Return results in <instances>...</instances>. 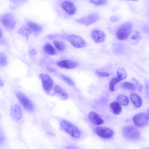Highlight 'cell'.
<instances>
[{
    "mask_svg": "<svg viewBox=\"0 0 149 149\" xmlns=\"http://www.w3.org/2000/svg\"><path fill=\"white\" fill-rule=\"evenodd\" d=\"M60 124L64 131L72 137L78 139L80 136L81 132L79 130L73 123L63 120L61 121Z\"/></svg>",
    "mask_w": 149,
    "mask_h": 149,
    "instance_id": "6da1fadb",
    "label": "cell"
},
{
    "mask_svg": "<svg viewBox=\"0 0 149 149\" xmlns=\"http://www.w3.org/2000/svg\"><path fill=\"white\" fill-rule=\"evenodd\" d=\"M132 24L130 22H126L121 24L117 31V38L120 40L127 38L132 31Z\"/></svg>",
    "mask_w": 149,
    "mask_h": 149,
    "instance_id": "7a4b0ae2",
    "label": "cell"
},
{
    "mask_svg": "<svg viewBox=\"0 0 149 149\" xmlns=\"http://www.w3.org/2000/svg\"><path fill=\"white\" fill-rule=\"evenodd\" d=\"M122 132L124 136L128 139H136L140 136L139 132L138 130L132 125L124 127L123 128Z\"/></svg>",
    "mask_w": 149,
    "mask_h": 149,
    "instance_id": "3957f363",
    "label": "cell"
},
{
    "mask_svg": "<svg viewBox=\"0 0 149 149\" xmlns=\"http://www.w3.org/2000/svg\"><path fill=\"white\" fill-rule=\"evenodd\" d=\"M117 77L113 78L109 82V89L111 91H114L116 85L125 79L127 75L126 71L122 68H119L117 71Z\"/></svg>",
    "mask_w": 149,
    "mask_h": 149,
    "instance_id": "277c9868",
    "label": "cell"
},
{
    "mask_svg": "<svg viewBox=\"0 0 149 149\" xmlns=\"http://www.w3.org/2000/svg\"><path fill=\"white\" fill-rule=\"evenodd\" d=\"M133 120L136 126L139 127H143L148 123V114L143 112L138 113L133 116Z\"/></svg>",
    "mask_w": 149,
    "mask_h": 149,
    "instance_id": "5b68a950",
    "label": "cell"
},
{
    "mask_svg": "<svg viewBox=\"0 0 149 149\" xmlns=\"http://www.w3.org/2000/svg\"><path fill=\"white\" fill-rule=\"evenodd\" d=\"M0 21L4 26L10 29H13L16 24V21L14 17L10 14L2 15L0 17Z\"/></svg>",
    "mask_w": 149,
    "mask_h": 149,
    "instance_id": "8992f818",
    "label": "cell"
},
{
    "mask_svg": "<svg viewBox=\"0 0 149 149\" xmlns=\"http://www.w3.org/2000/svg\"><path fill=\"white\" fill-rule=\"evenodd\" d=\"M16 96L24 107L27 110L31 111L34 109L33 105L30 100L24 94L20 92H17Z\"/></svg>",
    "mask_w": 149,
    "mask_h": 149,
    "instance_id": "52a82bcc",
    "label": "cell"
},
{
    "mask_svg": "<svg viewBox=\"0 0 149 149\" xmlns=\"http://www.w3.org/2000/svg\"><path fill=\"white\" fill-rule=\"evenodd\" d=\"M67 40L74 47L81 48L87 45L86 41L81 37L75 35H70L67 37Z\"/></svg>",
    "mask_w": 149,
    "mask_h": 149,
    "instance_id": "ba28073f",
    "label": "cell"
},
{
    "mask_svg": "<svg viewBox=\"0 0 149 149\" xmlns=\"http://www.w3.org/2000/svg\"><path fill=\"white\" fill-rule=\"evenodd\" d=\"M99 19L100 16L99 14L97 13H94L76 20L78 22L88 26L96 22Z\"/></svg>",
    "mask_w": 149,
    "mask_h": 149,
    "instance_id": "9c48e42d",
    "label": "cell"
},
{
    "mask_svg": "<svg viewBox=\"0 0 149 149\" xmlns=\"http://www.w3.org/2000/svg\"><path fill=\"white\" fill-rule=\"evenodd\" d=\"M95 131L98 136L106 139L111 138L114 134L113 131L111 129L104 127H97L95 128Z\"/></svg>",
    "mask_w": 149,
    "mask_h": 149,
    "instance_id": "30bf717a",
    "label": "cell"
},
{
    "mask_svg": "<svg viewBox=\"0 0 149 149\" xmlns=\"http://www.w3.org/2000/svg\"><path fill=\"white\" fill-rule=\"evenodd\" d=\"M40 77L44 90L47 92L50 91L54 86V82L52 78L48 74L44 73L40 74Z\"/></svg>",
    "mask_w": 149,
    "mask_h": 149,
    "instance_id": "8fae6325",
    "label": "cell"
},
{
    "mask_svg": "<svg viewBox=\"0 0 149 149\" xmlns=\"http://www.w3.org/2000/svg\"><path fill=\"white\" fill-rule=\"evenodd\" d=\"M61 6L62 8L69 15H73L76 13V8L71 1H63L61 4Z\"/></svg>",
    "mask_w": 149,
    "mask_h": 149,
    "instance_id": "7c38bea8",
    "label": "cell"
},
{
    "mask_svg": "<svg viewBox=\"0 0 149 149\" xmlns=\"http://www.w3.org/2000/svg\"><path fill=\"white\" fill-rule=\"evenodd\" d=\"M10 114L12 118L15 121H17L21 119L22 113L21 109L18 104H15L11 106Z\"/></svg>",
    "mask_w": 149,
    "mask_h": 149,
    "instance_id": "4fadbf2b",
    "label": "cell"
},
{
    "mask_svg": "<svg viewBox=\"0 0 149 149\" xmlns=\"http://www.w3.org/2000/svg\"><path fill=\"white\" fill-rule=\"evenodd\" d=\"M57 65L58 66L62 68L70 69L76 68L77 66L78 63L72 60L64 59L58 62Z\"/></svg>",
    "mask_w": 149,
    "mask_h": 149,
    "instance_id": "5bb4252c",
    "label": "cell"
},
{
    "mask_svg": "<svg viewBox=\"0 0 149 149\" xmlns=\"http://www.w3.org/2000/svg\"><path fill=\"white\" fill-rule=\"evenodd\" d=\"M92 38L94 41L97 43L104 42L106 37L105 33L100 30H94L92 33Z\"/></svg>",
    "mask_w": 149,
    "mask_h": 149,
    "instance_id": "9a60e30c",
    "label": "cell"
},
{
    "mask_svg": "<svg viewBox=\"0 0 149 149\" xmlns=\"http://www.w3.org/2000/svg\"><path fill=\"white\" fill-rule=\"evenodd\" d=\"M88 118L91 123L95 125H100L104 123L103 119L98 114L94 112L91 111L89 112Z\"/></svg>",
    "mask_w": 149,
    "mask_h": 149,
    "instance_id": "2e32d148",
    "label": "cell"
},
{
    "mask_svg": "<svg viewBox=\"0 0 149 149\" xmlns=\"http://www.w3.org/2000/svg\"><path fill=\"white\" fill-rule=\"evenodd\" d=\"M130 99L132 103L136 108L141 107L142 105V100L140 97L135 93H132L130 96Z\"/></svg>",
    "mask_w": 149,
    "mask_h": 149,
    "instance_id": "e0dca14e",
    "label": "cell"
},
{
    "mask_svg": "<svg viewBox=\"0 0 149 149\" xmlns=\"http://www.w3.org/2000/svg\"><path fill=\"white\" fill-rule=\"evenodd\" d=\"M27 25L30 30L36 33H40L42 29V27L41 25L32 22L28 21Z\"/></svg>",
    "mask_w": 149,
    "mask_h": 149,
    "instance_id": "ac0fdd59",
    "label": "cell"
},
{
    "mask_svg": "<svg viewBox=\"0 0 149 149\" xmlns=\"http://www.w3.org/2000/svg\"><path fill=\"white\" fill-rule=\"evenodd\" d=\"M54 89L56 93L63 99L66 100L68 98V95L67 92L60 86L55 85Z\"/></svg>",
    "mask_w": 149,
    "mask_h": 149,
    "instance_id": "d6986e66",
    "label": "cell"
},
{
    "mask_svg": "<svg viewBox=\"0 0 149 149\" xmlns=\"http://www.w3.org/2000/svg\"><path fill=\"white\" fill-rule=\"evenodd\" d=\"M110 107L113 113L115 115H118L121 112V107L117 102H111L110 104Z\"/></svg>",
    "mask_w": 149,
    "mask_h": 149,
    "instance_id": "ffe728a7",
    "label": "cell"
},
{
    "mask_svg": "<svg viewBox=\"0 0 149 149\" xmlns=\"http://www.w3.org/2000/svg\"><path fill=\"white\" fill-rule=\"evenodd\" d=\"M117 102L120 105L127 106L129 103L128 98L125 95L120 94L118 95L116 97Z\"/></svg>",
    "mask_w": 149,
    "mask_h": 149,
    "instance_id": "44dd1931",
    "label": "cell"
},
{
    "mask_svg": "<svg viewBox=\"0 0 149 149\" xmlns=\"http://www.w3.org/2000/svg\"><path fill=\"white\" fill-rule=\"evenodd\" d=\"M43 50L45 53L50 55H54L56 53L54 47L49 43H47L45 44L43 47Z\"/></svg>",
    "mask_w": 149,
    "mask_h": 149,
    "instance_id": "7402d4cb",
    "label": "cell"
},
{
    "mask_svg": "<svg viewBox=\"0 0 149 149\" xmlns=\"http://www.w3.org/2000/svg\"><path fill=\"white\" fill-rule=\"evenodd\" d=\"M120 86L121 88L128 90L134 91L135 89L134 85L132 83L129 82H125L120 84Z\"/></svg>",
    "mask_w": 149,
    "mask_h": 149,
    "instance_id": "603a6c76",
    "label": "cell"
},
{
    "mask_svg": "<svg viewBox=\"0 0 149 149\" xmlns=\"http://www.w3.org/2000/svg\"><path fill=\"white\" fill-rule=\"evenodd\" d=\"M18 33L19 34L28 38L31 34V31L29 28L22 27L19 30Z\"/></svg>",
    "mask_w": 149,
    "mask_h": 149,
    "instance_id": "cb8c5ba5",
    "label": "cell"
},
{
    "mask_svg": "<svg viewBox=\"0 0 149 149\" xmlns=\"http://www.w3.org/2000/svg\"><path fill=\"white\" fill-rule=\"evenodd\" d=\"M53 43L55 47L58 50L63 51L65 50V45L63 42L58 40H54Z\"/></svg>",
    "mask_w": 149,
    "mask_h": 149,
    "instance_id": "d4e9b609",
    "label": "cell"
},
{
    "mask_svg": "<svg viewBox=\"0 0 149 149\" xmlns=\"http://www.w3.org/2000/svg\"><path fill=\"white\" fill-rule=\"evenodd\" d=\"M7 63V61L6 55L4 53L0 52V66H5Z\"/></svg>",
    "mask_w": 149,
    "mask_h": 149,
    "instance_id": "484cf974",
    "label": "cell"
},
{
    "mask_svg": "<svg viewBox=\"0 0 149 149\" xmlns=\"http://www.w3.org/2000/svg\"><path fill=\"white\" fill-rule=\"evenodd\" d=\"M90 2L96 6H102L106 4L107 3V0H93L89 1Z\"/></svg>",
    "mask_w": 149,
    "mask_h": 149,
    "instance_id": "4316f807",
    "label": "cell"
},
{
    "mask_svg": "<svg viewBox=\"0 0 149 149\" xmlns=\"http://www.w3.org/2000/svg\"><path fill=\"white\" fill-rule=\"evenodd\" d=\"M61 77L63 80L68 84L71 86L74 85V83L70 78L65 75H62Z\"/></svg>",
    "mask_w": 149,
    "mask_h": 149,
    "instance_id": "83f0119b",
    "label": "cell"
},
{
    "mask_svg": "<svg viewBox=\"0 0 149 149\" xmlns=\"http://www.w3.org/2000/svg\"><path fill=\"white\" fill-rule=\"evenodd\" d=\"M96 74L100 77H107L109 76V73L105 72H100L96 71Z\"/></svg>",
    "mask_w": 149,
    "mask_h": 149,
    "instance_id": "f1b7e54d",
    "label": "cell"
},
{
    "mask_svg": "<svg viewBox=\"0 0 149 149\" xmlns=\"http://www.w3.org/2000/svg\"><path fill=\"white\" fill-rule=\"evenodd\" d=\"M141 36L139 32L137 31H135L134 34L131 37V39L133 40H137L140 39Z\"/></svg>",
    "mask_w": 149,
    "mask_h": 149,
    "instance_id": "f546056e",
    "label": "cell"
},
{
    "mask_svg": "<svg viewBox=\"0 0 149 149\" xmlns=\"http://www.w3.org/2000/svg\"><path fill=\"white\" fill-rule=\"evenodd\" d=\"M120 19V18L117 15H114L111 17L110 20L112 22H115L118 21Z\"/></svg>",
    "mask_w": 149,
    "mask_h": 149,
    "instance_id": "4dcf8cb0",
    "label": "cell"
},
{
    "mask_svg": "<svg viewBox=\"0 0 149 149\" xmlns=\"http://www.w3.org/2000/svg\"><path fill=\"white\" fill-rule=\"evenodd\" d=\"M65 149H78L76 147L73 146H68L66 147Z\"/></svg>",
    "mask_w": 149,
    "mask_h": 149,
    "instance_id": "1f68e13d",
    "label": "cell"
},
{
    "mask_svg": "<svg viewBox=\"0 0 149 149\" xmlns=\"http://www.w3.org/2000/svg\"><path fill=\"white\" fill-rule=\"evenodd\" d=\"M36 51L34 49H32L30 52V54H31L32 55H34V54H36Z\"/></svg>",
    "mask_w": 149,
    "mask_h": 149,
    "instance_id": "d6a6232c",
    "label": "cell"
},
{
    "mask_svg": "<svg viewBox=\"0 0 149 149\" xmlns=\"http://www.w3.org/2000/svg\"><path fill=\"white\" fill-rule=\"evenodd\" d=\"M4 85L3 82L0 78V87H2Z\"/></svg>",
    "mask_w": 149,
    "mask_h": 149,
    "instance_id": "836d02e7",
    "label": "cell"
},
{
    "mask_svg": "<svg viewBox=\"0 0 149 149\" xmlns=\"http://www.w3.org/2000/svg\"><path fill=\"white\" fill-rule=\"evenodd\" d=\"M1 30L0 29V38L1 37Z\"/></svg>",
    "mask_w": 149,
    "mask_h": 149,
    "instance_id": "e575fe53",
    "label": "cell"
}]
</instances>
